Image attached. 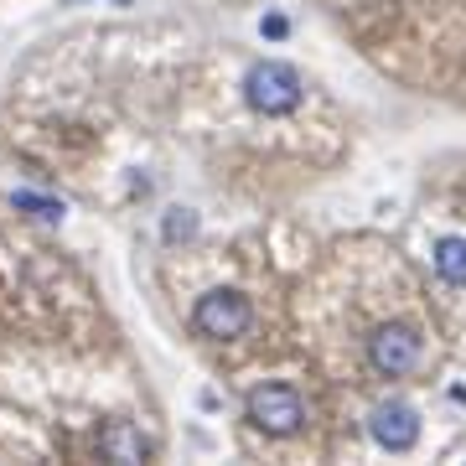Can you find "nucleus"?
Instances as JSON below:
<instances>
[{
    "mask_svg": "<svg viewBox=\"0 0 466 466\" xmlns=\"http://www.w3.org/2000/svg\"><path fill=\"white\" fill-rule=\"evenodd\" d=\"M11 202H16V208H26V213H36V218H47V223H57V218L67 213L63 202H52V198H36V192H16Z\"/></svg>",
    "mask_w": 466,
    "mask_h": 466,
    "instance_id": "obj_8",
    "label": "nucleus"
},
{
    "mask_svg": "<svg viewBox=\"0 0 466 466\" xmlns=\"http://www.w3.org/2000/svg\"><path fill=\"white\" fill-rule=\"evenodd\" d=\"M99 451L109 456V461H146L150 456L146 435L135 431V425H109V431L99 435Z\"/></svg>",
    "mask_w": 466,
    "mask_h": 466,
    "instance_id": "obj_6",
    "label": "nucleus"
},
{
    "mask_svg": "<svg viewBox=\"0 0 466 466\" xmlns=\"http://www.w3.org/2000/svg\"><path fill=\"white\" fill-rule=\"evenodd\" d=\"M244 99L259 115H290L300 104V73L290 63H254L244 73Z\"/></svg>",
    "mask_w": 466,
    "mask_h": 466,
    "instance_id": "obj_1",
    "label": "nucleus"
},
{
    "mask_svg": "<svg viewBox=\"0 0 466 466\" xmlns=\"http://www.w3.org/2000/svg\"><path fill=\"white\" fill-rule=\"evenodd\" d=\"M254 321V306L249 296H238V290H208V296L192 306V327L202 337H218V342H228V337H244Z\"/></svg>",
    "mask_w": 466,
    "mask_h": 466,
    "instance_id": "obj_3",
    "label": "nucleus"
},
{
    "mask_svg": "<svg viewBox=\"0 0 466 466\" xmlns=\"http://www.w3.org/2000/svg\"><path fill=\"white\" fill-rule=\"evenodd\" d=\"M285 32H290V21H285V16H265V36H269V42H280Z\"/></svg>",
    "mask_w": 466,
    "mask_h": 466,
    "instance_id": "obj_10",
    "label": "nucleus"
},
{
    "mask_svg": "<svg viewBox=\"0 0 466 466\" xmlns=\"http://www.w3.org/2000/svg\"><path fill=\"white\" fill-rule=\"evenodd\" d=\"M368 363L379 368L383 379H404V373H415L420 363V332L410 321H389L379 332L368 337Z\"/></svg>",
    "mask_w": 466,
    "mask_h": 466,
    "instance_id": "obj_4",
    "label": "nucleus"
},
{
    "mask_svg": "<svg viewBox=\"0 0 466 466\" xmlns=\"http://www.w3.org/2000/svg\"><path fill=\"white\" fill-rule=\"evenodd\" d=\"M435 275L446 285H466V238H441L435 244Z\"/></svg>",
    "mask_w": 466,
    "mask_h": 466,
    "instance_id": "obj_7",
    "label": "nucleus"
},
{
    "mask_svg": "<svg viewBox=\"0 0 466 466\" xmlns=\"http://www.w3.org/2000/svg\"><path fill=\"white\" fill-rule=\"evenodd\" d=\"M192 233H198V218L187 213V208H177V213L167 218V238L177 244V238H192Z\"/></svg>",
    "mask_w": 466,
    "mask_h": 466,
    "instance_id": "obj_9",
    "label": "nucleus"
},
{
    "mask_svg": "<svg viewBox=\"0 0 466 466\" xmlns=\"http://www.w3.org/2000/svg\"><path fill=\"white\" fill-rule=\"evenodd\" d=\"M244 415H249L254 431H265V435H296L306 425V404H300V394L290 383H265V389L249 394Z\"/></svg>",
    "mask_w": 466,
    "mask_h": 466,
    "instance_id": "obj_2",
    "label": "nucleus"
},
{
    "mask_svg": "<svg viewBox=\"0 0 466 466\" xmlns=\"http://www.w3.org/2000/svg\"><path fill=\"white\" fill-rule=\"evenodd\" d=\"M368 431H373V441L383 451H410L420 441V415L410 404H379L373 420H368Z\"/></svg>",
    "mask_w": 466,
    "mask_h": 466,
    "instance_id": "obj_5",
    "label": "nucleus"
}]
</instances>
